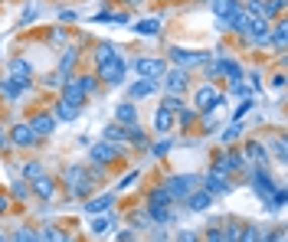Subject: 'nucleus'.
I'll list each match as a JSON object with an SVG mask.
<instances>
[{
    "label": "nucleus",
    "mask_w": 288,
    "mask_h": 242,
    "mask_svg": "<svg viewBox=\"0 0 288 242\" xmlns=\"http://www.w3.org/2000/svg\"><path fill=\"white\" fill-rule=\"evenodd\" d=\"M197 183L200 180H197L194 174H177V177H170V180L164 183V190L170 193V200H187L190 193L197 190Z\"/></svg>",
    "instance_id": "1"
},
{
    "label": "nucleus",
    "mask_w": 288,
    "mask_h": 242,
    "mask_svg": "<svg viewBox=\"0 0 288 242\" xmlns=\"http://www.w3.org/2000/svg\"><path fill=\"white\" fill-rule=\"evenodd\" d=\"M92 88H95V79H92V75H85V79H72L69 85L63 88V102H69V105L79 108V105H82V99H85Z\"/></svg>",
    "instance_id": "2"
},
{
    "label": "nucleus",
    "mask_w": 288,
    "mask_h": 242,
    "mask_svg": "<svg viewBox=\"0 0 288 242\" xmlns=\"http://www.w3.org/2000/svg\"><path fill=\"white\" fill-rule=\"evenodd\" d=\"M66 183H69V190L75 193V197H85V193H88V174L79 167V164L66 167Z\"/></svg>",
    "instance_id": "3"
},
{
    "label": "nucleus",
    "mask_w": 288,
    "mask_h": 242,
    "mask_svg": "<svg viewBox=\"0 0 288 242\" xmlns=\"http://www.w3.org/2000/svg\"><path fill=\"white\" fill-rule=\"evenodd\" d=\"M125 69H128L125 59H115V62H108V66H102L99 75H102V82H108V85H121V82H125Z\"/></svg>",
    "instance_id": "4"
},
{
    "label": "nucleus",
    "mask_w": 288,
    "mask_h": 242,
    "mask_svg": "<svg viewBox=\"0 0 288 242\" xmlns=\"http://www.w3.org/2000/svg\"><path fill=\"white\" fill-rule=\"evenodd\" d=\"M141 72V79H161L164 72H167V66H164V59H154V56H148V59H138V66H134Z\"/></svg>",
    "instance_id": "5"
},
{
    "label": "nucleus",
    "mask_w": 288,
    "mask_h": 242,
    "mask_svg": "<svg viewBox=\"0 0 288 242\" xmlns=\"http://www.w3.org/2000/svg\"><path fill=\"white\" fill-rule=\"evenodd\" d=\"M203 190H207L210 197H219V193H229V180H226L223 174H216V170H210V174L203 177Z\"/></svg>",
    "instance_id": "6"
},
{
    "label": "nucleus",
    "mask_w": 288,
    "mask_h": 242,
    "mask_svg": "<svg viewBox=\"0 0 288 242\" xmlns=\"http://www.w3.org/2000/svg\"><path fill=\"white\" fill-rule=\"evenodd\" d=\"M118 154H121V148H118V144H112V141H102V144H95V148H92V161L95 164H108V161H115Z\"/></svg>",
    "instance_id": "7"
},
{
    "label": "nucleus",
    "mask_w": 288,
    "mask_h": 242,
    "mask_svg": "<svg viewBox=\"0 0 288 242\" xmlns=\"http://www.w3.org/2000/svg\"><path fill=\"white\" fill-rule=\"evenodd\" d=\"M30 62H26V59H13L10 62V82H17V85H30Z\"/></svg>",
    "instance_id": "8"
},
{
    "label": "nucleus",
    "mask_w": 288,
    "mask_h": 242,
    "mask_svg": "<svg viewBox=\"0 0 288 242\" xmlns=\"http://www.w3.org/2000/svg\"><path fill=\"white\" fill-rule=\"evenodd\" d=\"M252 183H256V193H259L262 200H269V193L275 190L272 180H269V174H265V167H256V170H252Z\"/></svg>",
    "instance_id": "9"
},
{
    "label": "nucleus",
    "mask_w": 288,
    "mask_h": 242,
    "mask_svg": "<svg viewBox=\"0 0 288 242\" xmlns=\"http://www.w3.org/2000/svg\"><path fill=\"white\" fill-rule=\"evenodd\" d=\"M236 10H243L236 0H213V13L219 17V26H226V20H229Z\"/></svg>",
    "instance_id": "10"
},
{
    "label": "nucleus",
    "mask_w": 288,
    "mask_h": 242,
    "mask_svg": "<svg viewBox=\"0 0 288 242\" xmlns=\"http://www.w3.org/2000/svg\"><path fill=\"white\" fill-rule=\"evenodd\" d=\"M236 167H243V154H219V157H216V167H213V170L226 177L229 170H236Z\"/></svg>",
    "instance_id": "11"
},
{
    "label": "nucleus",
    "mask_w": 288,
    "mask_h": 242,
    "mask_svg": "<svg viewBox=\"0 0 288 242\" xmlns=\"http://www.w3.org/2000/svg\"><path fill=\"white\" fill-rule=\"evenodd\" d=\"M53 128H56L53 115H36V118L30 121V131H33L36 137H46V134H53Z\"/></svg>",
    "instance_id": "12"
},
{
    "label": "nucleus",
    "mask_w": 288,
    "mask_h": 242,
    "mask_svg": "<svg viewBox=\"0 0 288 242\" xmlns=\"http://www.w3.org/2000/svg\"><path fill=\"white\" fill-rule=\"evenodd\" d=\"M164 82H167V92H183L187 88V72L183 69H174V72H164Z\"/></svg>",
    "instance_id": "13"
},
{
    "label": "nucleus",
    "mask_w": 288,
    "mask_h": 242,
    "mask_svg": "<svg viewBox=\"0 0 288 242\" xmlns=\"http://www.w3.org/2000/svg\"><path fill=\"white\" fill-rule=\"evenodd\" d=\"M216 102H219V92L213 85H200V88H197V105H200V108H213Z\"/></svg>",
    "instance_id": "14"
},
{
    "label": "nucleus",
    "mask_w": 288,
    "mask_h": 242,
    "mask_svg": "<svg viewBox=\"0 0 288 242\" xmlns=\"http://www.w3.org/2000/svg\"><path fill=\"white\" fill-rule=\"evenodd\" d=\"M183 203H187L190 210H197V213H200V210H207V206L213 203V197H210L207 190H194V193H190L187 200H183Z\"/></svg>",
    "instance_id": "15"
},
{
    "label": "nucleus",
    "mask_w": 288,
    "mask_h": 242,
    "mask_svg": "<svg viewBox=\"0 0 288 242\" xmlns=\"http://www.w3.org/2000/svg\"><path fill=\"white\" fill-rule=\"evenodd\" d=\"M10 137H13V144H20V148H26V144L36 141V134L30 131V124H17V128L10 131Z\"/></svg>",
    "instance_id": "16"
},
{
    "label": "nucleus",
    "mask_w": 288,
    "mask_h": 242,
    "mask_svg": "<svg viewBox=\"0 0 288 242\" xmlns=\"http://www.w3.org/2000/svg\"><path fill=\"white\" fill-rule=\"evenodd\" d=\"M115 118H118V124L121 128H131V124H138V112H134V105L131 102H125V105H118V115H115Z\"/></svg>",
    "instance_id": "17"
},
{
    "label": "nucleus",
    "mask_w": 288,
    "mask_h": 242,
    "mask_svg": "<svg viewBox=\"0 0 288 242\" xmlns=\"http://www.w3.org/2000/svg\"><path fill=\"white\" fill-rule=\"evenodd\" d=\"M170 59H174L180 69H187V66H197L203 56H197V53H187V50H170Z\"/></svg>",
    "instance_id": "18"
},
{
    "label": "nucleus",
    "mask_w": 288,
    "mask_h": 242,
    "mask_svg": "<svg viewBox=\"0 0 288 242\" xmlns=\"http://www.w3.org/2000/svg\"><path fill=\"white\" fill-rule=\"evenodd\" d=\"M154 79H138L131 85V99H148V95H154Z\"/></svg>",
    "instance_id": "19"
},
{
    "label": "nucleus",
    "mask_w": 288,
    "mask_h": 242,
    "mask_svg": "<svg viewBox=\"0 0 288 242\" xmlns=\"http://www.w3.org/2000/svg\"><path fill=\"white\" fill-rule=\"evenodd\" d=\"M108 206H112V193H102V197H95V200L85 203V213H102V210H108Z\"/></svg>",
    "instance_id": "20"
},
{
    "label": "nucleus",
    "mask_w": 288,
    "mask_h": 242,
    "mask_svg": "<svg viewBox=\"0 0 288 242\" xmlns=\"http://www.w3.org/2000/svg\"><path fill=\"white\" fill-rule=\"evenodd\" d=\"M115 59H118V53H115L112 46L102 43L99 50H95V62H99V69H102V66H108V62H115Z\"/></svg>",
    "instance_id": "21"
},
{
    "label": "nucleus",
    "mask_w": 288,
    "mask_h": 242,
    "mask_svg": "<svg viewBox=\"0 0 288 242\" xmlns=\"http://www.w3.org/2000/svg\"><path fill=\"white\" fill-rule=\"evenodd\" d=\"M33 190H36L43 200H50L53 193H56V186H53V180H50V177H39V180H33Z\"/></svg>",
    "instance_id": "22"
},
{
    "label": "nucleus",
    "mask_w": 288,
    "mask_h": 242,
    "mask_svg": "<svg viewBox=\"0 0 288 242\" xmlns=\"http://www.w3.org/2000/svg\"><path fill=\"white\" fill-rule=\"evenodd\" d=\"M75 56H79L75 50H66V53H63V59H59V75H63V79L72 72V66H75Z\"/></svg>",
    "instance_id": "23"
},
{
    "label": "nucleus",
    "mask_w": 288,
    "mask_h": 242,
    "mask_svg": "<svg viewBox=\"0 0 288 242\" xmlns=\"http://www.w3.org/2000/svg\"><path fill=\"white\" fill-rule=\"evenodd\" d=\"M154 128H157V131H170V128H174V115H170V112H161V108H157V115H154Z\"/></svg>",
    "instance_id": "24"
},
{
    "label": "nucleus",
    "mask_w": 288,
    "mask_h": 242,
    "mask_svg": "<svg viewBox=\"0 0 288 242\" xmlns=\"http://www.w3.org/2000/svg\"><path fill=\"white\" fill-rule=\"evenodd\" d=\"M151 206H170V193L164 190V186H157L154 193H151V200H148Z\"/></svg>",
    "instance_id": "25"
},
{
    "label": "nucleus",
    "mask_w": 288,
    "mask_h": 242,
    "mask_svg": "<svg viewBox=\"0 0 288 242\" xmlns=\"http://www.w3.org/2000/svg\"><path fill=\"white\" fill-rule=\"evenodd\" d=\"M157 30H161V20H144V23L134 26V33H144V36H154Z\"/></svg>",
    "instance_id": "26"
},
{
    "label": "nucleus",
    "mask_w": 288,
    "mask_h": 242,
    "mask_svg": "<svg viewBox=\"0 0 288 242\" xmlns=\"http://www.w3.org/2000/svg\"><path fill=\"white\" fill-rule=\"evenodd\" d=\"M108 229H115V219H112V216H99V219H92V232H108Z\"/></svg>",
    "instance_id": "27"
},
{
    "label": "nucleus",
    "mask_w": 288,
    "mask_h": 242,
    "mask_svg": "<svg viewBox=\"0 0 288 242\" xmlns=\"http://www.w3.org/2000/svg\"><path fill=\"white\" fill-rule=\"evenodd\" d=\"M151 219H154V223H170L174 216H170L167 206H151Z\"/></svg>",
    "instance_id": "28"
},
{
    "label": "nucleus",
    "mask_w": 288,
    "mask_h": 242,
    "mask_svg": "<svg viewBox=\"0 0 288 242\" xmlns=\"http://www.w3.org/2000/svg\"><path fill=\"white\" fill-rule=\"evenodd\" d=\"M239 236H243V229H239V223L232 219V223L223 229V242H239Z\"/></svg>",
    "instance_id": "29"
},
{
    "label": "nucleus",
    "mask_w": 288,
    "mask_h": 242,
    "mask_svg": "<svg viewBox=\"0 0 288 242\" xmlns=\"http://www.w3.org/2000/svg\"><path fill=\"white\" fill-rule=\"evenodd\" d=\"M246 157H252V161H269V154H265V148L262 144H249V148H246Z\"/></svg>",
    "instance_id": "30"
},
{
    "label": "nucleus",
    "mask_w": 288,
    "mask_h": 242,
    "mask_svg": "<svg viewBox=\"0 0 288 242\" xmlns=\"http://www.w3.org/2000/svg\"><path fill=\"white\" fill-rule=\"evenodd\" d=\"M239 134H243V121H232V124H229V128H226V131H223V141H226V144H232V141H236V137H239Z\"/></svg>",
    "instance_id": "31"
},
{
    "label": "nucleus",
    "mask_w": 288,
    "mask_h": 242,
    "mask_svg": "<svg viewBox=\"0 0 288 242\" xmlns=\"http://www.w3.org/2000/svg\"><path fill=\"white\" fill-rule=\"evenodd\" d=\"M56 112H59V118H63V121H72L75 115H79V108L69 105V102H59V108H56Z\"/></svg>",
    "instance_id": "32"
},
{
    "label": "nucleus",
    "mask_w": 288,
    "mask_h": 242,
    "mask_svg": "<svg viewBox=\"0 0 288 242\" xmlns=\"http://www.w3.org/2000/svg\"><path fill=\"white\" fill-rule=\"evenodd\" d=\"M95 20H99V23H128L125 13H99Z\"/></svg>",
    "instance_id": "33"
},
{
    "label": "nucleus",
    "mask_w": 288,
    "mask_h": 242,
    "mask_svg": "<svg viewBox=\"0 0 288 242\" xmlns=\"http://www.w3.org/2000/svg\"><path fill=\"white\" fill-rule=\"evenodd\" d=\"M259 236H262V229H259V226H246L243 236H239V242H259Z\"/></svg>",
    "instance_id": "34"
},
{
    "label": "nucleus",
    "mask_w": 288,
    "mask_h": 242,
    "mask_svg": "<svg viewBox=\"0 0 288 242\" xmlns=\"http://www.w3.org/2000/svg\"><path fill=\"white\" fill-rule=\"evenodd\" d=\"M105 141H125V128H121V124H112V128L105 131Z\"/></svg>",
    "instance_id": "35"
},
{
    "label": "nucleus",
    "mask_w": 288,
    "mask_h": 242,
    "mask_svg": "<svg viewBox=\"0 0 288 242\" xmlns=\"http://www.w3.org/2000/svg\"><path fill=\"white\" fill-rule=\"evenodd\" d=\"M23 177H26V180H39V177H46V174H43V167H39V164H26V167H23Z\"/></svg>",
    "instance_id": "36"
},
{
    "label": "nucleus",
    "mask_w": 288,
    "mask_h": 242,
    "mask_svg": "<svg viewBox=\"0 0 288 242\" xmlns=\"http://www.w3.org/2000/svg\"><path fill=\"white\" fill-rule=\"evenodd\" d=\"M13 242H39V232H33V229H17Z\"/></svg>",
    "instance_id": "37"
},
{
    "label": "nucleus",
    "mask_w": 288,
    "mask_h": 242,
    "mask_svg": "<svg viewBox=\"0 0 288 242\" xmlns=\"http://www.w3.org/2000/svg\"><path fill=\"white\" fill-rule=\"evenodd\" d=\"M0 92H4L7 99H17V95L23 92V85H17V82H4V85H0Z\"/></svg>",
    "instance_id": "38"
},
{
    "label": "nucleus",
    "mask_w": 288,
    "mask_h": 242,
    "mask_svg": "<svg viewBox=\"0 0 288 242\" xmlns=\"http://www.w3.org/2000/svg\"><path fill=\"white\" fill-rule=\"evenodd\" d=\"M39 239H43V242H66V239H63V232H59V229H53V226L39 232Z\"/></svg>",
    "instance_id": "39"
},
{
    "label": "nucleus",
    "mask_w": 288,
    "mask_h": 242,
    "mask_svg": "<svg viewBox=\"0 0 288 242\" xmlns=\"http://www.w3.org/2000/svg\"><path fill=\"white\" fill-rule=\"evenodd\" d=\"M180 99H177V95H170V99H164V105H161V112H180Z\"/></svg>",
    "instance_id": "40"
},
{
    "label": "nucleus",
    "mask_w": 288,
    "mask_h": 242,
    "mask_svg": "<svg viewBox=\"0 0 288 242\" xmlns=\"http://www.w3.org/2000/svg\"><path fill=\"white\" fill-rule=\"evenodd\" d=\"M177 121H180L183 128H187V124H194V121H197V115L190 112V108H180V118H177Z\"/></svg>",
    "instance_id": "41"
},
{
    "label": "nucleus",
    "mask_w": 288,
    "mask_h": 242,
    "mask_svg": "<svg viewBox=\"0 0 288 242\" xmlns=\"http://www.w3.org/2000/svg\"><path fill=\"white\" fill-rule=\"evenodd\" d=\"M285 36H288V26H285V23H278L275 36H272V39H275V46H285Z\"/></svg>",
    "instance_id": "42"
},
{
    "label": "nucleus",
    "mask_w": 288,
    "mask_h": 242,
    "mask_svg": "<svg viewBox=\"0 0 288 242\" xmlns=\"http://www.w3.org/2000/svg\"><path fill=\"white\" fill-rule=\"evenodd\" d=\"M232 95H239V99H246V95H249V88L243 85V79H232Z\"/></svg>",
    "instance_id": "43"
},
{
    "label": "nucleus",
    "mask_w": 288,
    "mask_h": 242,
    "mask_svg": "<svg viewBox=\"0 0 288 242\" xmlns=\"http://www.w3.org/2000/svg\"><path fill=\"white\" fill-rule=\"evenodd\" d=\"M63 82H66L63 75H59V72H53L50 79H46V85H50V88H63Z\"/></svg>",
    "instance_id": "44"
},
{
    "label": "nucleus",
    "mask_w": 288,
    "mask_h": 242,
    "mask_svg": "<svg viewBox=\"0 0 288 242\" xmlns=\"http://www.w3.org/2000/svg\"><path fill=\"white\" fill-rule=\"evenodd\" d=\"M151 151H154L157 157H161V154H167V151H170V141H157V144H154Z\"/></svg>",
    "instance_id": "45"
},
{
    "label": "nucleus",
    "mask_w": 288,
    "mask_h": 242,
    "mask_svg": "<svg viewBox=\"0 0 288 242\" xmlns=\"http://www.w3.org/2000/svg\"><path fill=\"white\" fill-rule=\"evenodd\" d=\"M207 242H223V229H216V226H213V229L207 232Z\"/></svg>",
    "instance_id": "46"
},
{
    "label": "nucleus",
    "mask_w": 288,
    "mask_h": 242,
    "mask_svg": "<svg viewBox=\"0 0 288 242\" xmlns=\"http://www.w3.org/2000/svg\"><path fill=\"white\" fill-rule=\"evenodd\" d=\"M177 242H197V232H190V229H183L180 236H177Z\"/></svg>",
    "instance_id": "47"
},
{
    "label": "nucleus",
    "mask_w": 288,
    "mask_h": 242,
    "mask_svg": "<svg viewBox=\"0 0 288 242\" xmlns=\"http://www.w3.org/2000/svg\"><path fill=\"white\" fill-rule=\"evenodd\" d=\"M272 148H275V154H278V157H282V161H285V137H278V141L272 144Z\"/></svg>",
    "instance_id": "48"
},
{
    "label": "nucleus",
    "mask_w": 288,
    "mask_h": 242,
    "mask_svg": "<svg viewBox=\"0 0 288 242\" xmlns=\"http://www.w3.org/2000/svg\"><path fill=\"white\" fill-rule=\"evenodd\" d=\"M13 197L23 200V197H26V183H13Z\"/></svg>",
    "instance_id": "49"
},
{
    "label": "nucleus",
    "mask_w": 288,
    "mask_h": 242,
    "mask_svg": "<svg viewBox=\"0 0 288 242\" xmlns=\"http://www.w3.org/2000/svg\"><path fill=\"white\" fill-rule=\"evenodd\" d=\"M50 43H53V46H63V43H66V36H63V33L56 30V33H53V36H50Z\"/></svg>",
    "instance_id": "50"
},
{
    "label": "nucleus",
    "mask_w": 288,
    "mask_h": 242,
    "mask_svg": "<svg viewBox=\"0 0 288 242\" xmlns=\"http://www.w3.org/2000/svg\"><path fill=\"white\" fill-rule=\"evenodd\" d=\"M203 124H207V128H216V115L207 112V115H203Z\"/></svg>",
    "instance_id": "51"
},
{
    "label": "nucleus",
    "mask_w": 288,
    "mask_h": 242,
    "mask_svg": "<svg viewBox=\"0 0 288 242\" xmlns=\"http://www.w3.org/2000/svg\"><path fill=\"white\" fill-rule=\"evenodd\" d=\"M249 108H252V102H243V105H239V112H236V121H239V118H243V115H246V112H249Z\"/></svg>",
    "instance_id": "52"
},
{
    "label": "nucleus",
    "mask_w": 288,
    "mask_h": 242,
    "mask_svg": "<svg viewBox=\"0 0 288 242\" xmlns=\"http://www.w3.org/2000/svg\"><path fill=\"white\" fill-rule=\"evenodd\" d=\"M0 148H7V137H4V131H0Z\"/></svg>",
    "instance_id": "53"
},
{
    "label": "nucleus",
    "mask_w": 288,
    "mask_h": 242,
    "mask_svg": "<svg viewBox=\"0 0 288 242\" xmlns=\"http://www.w3.org/2000/svg\"><path fill=\"white\" fill-rule=\"evenodd\" d=\"M4 206H7V200H4V197H0V213H4Z\"/></svg>",
    "instance_id": "54"
},
{
    "label": "nucleus",
    "mask_w": 288,
    "mask_h": 242,
    "mask_svg": "<svg viewBox=\"0 0 288 242\" xmlns=\"http://www.w3.org/2000/svg\"><path fill=\"white\" fill-rule=\"evenodd\" d=\"M0 242H10V239H7V236H4V232H0Z\"/></svg>",
    "instance_id": "55"
},
{
    "label": "nucleus",
    "mask_w": 288,
    "mask_h": 242,
    "mask_svg": "<svg viewBox=\"0 0 288 242\" xmlns=\"http://www.w3.org/2000/svg\"><path fill=\"white\" fill-rule=\"evenodd\" d=\"M125 4H141V0H125Z\"/></svg>",
    "instance_id": "56"
},
{
    "label": "nucleus",
    "mask_w": 288,
    "mask_h": 242,
    "mask_svg": "<svg viewBox=\"0 0 288 242\" xmlns=\"http://www.w3.org/2000/svg\"><path fill=\"white\" fill-rule=\"evenodd\" d=\"M66 242H75V239H66Z\"/></svg>",
    "instance_id": "57"
}]
</instances>
